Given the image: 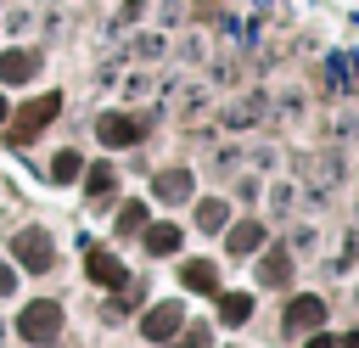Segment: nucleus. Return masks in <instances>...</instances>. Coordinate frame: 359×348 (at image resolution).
I'll return each mask as SVG.
<instances>
[{
  "label": "nucleus",
  "instance_id": "nucleus-1",
  "mask_svg": "<svg viewBox=\"0 0 359 348\" xmlns=\"http://www.w3.org/2000/svg\"><path fill=\"white\" fill-rule=\"evenodd\" d=\"M17 331H22L28 342H50V337L62 331V309H56L50 297H39V303H28V309H22V320H17Z\"/></svg>",
  "mask_w": 359,
  "mask_h": 348
},
{
  "label": "nucleus",
  "instance_id": "nucleus-2",
  "mask_svg": "<svg viewBox=\"0 0 359 348\" xmlns=\"http://www.w3.org/2000/svg\"><path fill=\"white\" fill-rule=\"evenodd\" d=\"M11 253H17L22 269H50V258H56V247H50L45 230H22V236L11 241Z\"/></svg>",
  "mask_w": 359,
  "mask_h": 348
},
{
  "label": "nucleus",
  "instance_id": "nucleus-3",
  "mask_svg": "<svg viewBox=\"0 0 359 348\" xmlns=\"http://www.w3.org/2000/svg\"><path fill=\"white\" fill-rule=\"evenodd\" d=\"M180 326H185V309H180V297H174V303H157V309H151V314L140 320V331H146L151 342H163V337H174Z\"/></svg>",
  "mask_w": 359,
  "mask_h": 348
},
{
  "label": "nucleus",
  "instance_id": "nucleus-4",
  "mask_svg": "<svg viewBox=\"0 0 359 348\" xmlns=\"http://www.w3.org/2000/svg\"><path fill=\"white\" fill-rule=\"evenodd\" d=\"M56 112H62V95H56V90H50V95H39V101H28V107H22V123H17V140H28L34 129H45Z\"/></svg>",
  "mask_w": 359,
  "mask_h": 348
},
{
  "label": "nucleus",
  "instance_id": "nucleus-5",
  "mask_svg": "<svg viewBox=\"0 0 359 348\" xmlns=\"http://www.w3.org/2000/svg\"><path fill=\"white\" fill-rule=\"evenodd\" d=\"M84 269H90V281H101V286H123L129 275H123V264L112 258V253H101V247H90L84 253Z\"/></svg>",
  "mask_w": 359,
  "mask_h": 348
},
{
  "label": "nucleus",
  "instance_id": "nucleus-6",
  "mask_svg": "<svg viewBox=\"0 0 359 348\" xmlns=\"http://www.w3.org/2000/svg\"><path fill=\"white\" fill-rule=\"evenodd\" d=\"M101 140H107V146H129V140H140V118H129V112H107V118H101Z\"/></svg>",
  "mask_w": 359,
  "mask_h": 348
},
{
  "label": "nucleus",
  "instance_id": "nucleus-7",
  "mask_svg": "<svg viewBox=\"0 0 359 348\" xmlns=\"http://www.w3.org/2000/svg\"><path fill=\"white\" fill-rule=\"evenodd\" d=\"M34 67H39V56H34V51H0V79H6V84L34 79Z\"/></svg>",
  "mask_w": 359,
  "mask_h": 348
},
{
  "label": "nucleus",
  "instance_id": "nucleus-8",
  "mask_svg": "<svg viewBox=\"0 0 359 348\" xmlns=\"http://www.w3.org/2000/svg\"><path fill=\"white\" fill-rule=\"evenodd\" d=\"M320 320H325V303L320 297H292V309H286V326L292 331H314Z\"/></svg>",
  "mask_w": 359,
  "mask_h": 348
},
{
  "label": "nucleus",
  "instance_id": "nucleus-9",
  "mask_svg": "<svg viewBox=\"0 0 359 348\" xmlns=\"http://www.w3.org/2000/svg\"><path fill=\"white\" fill-rule=\"evenodd\" d=\"M157 196L163 202H185L191 196V168H163L157 174Z\"/></svg>",
  "mask_w": 359,
  "mask_h": 348
},
{
  "label": "nucleus",
  "instance_id": "nucleus-10",
  "mask_svg": "<svg viewBox=\"0 0 359 348\" xmlns=\"http://www.w3.org/2000/svg\"><path fill=\"white\" fill-rule=\"evenodd\" d=\"M174 247H180V225H146V253L168 258Z\"/></svg>",
  "mask_w": 359,
  "mask_h": 348
},
{
  "label": "nucleus",
  "instance_id": "nucleus-11",
  "mask_svg": "<svg viewBox=\"0 0 359 348\" xmlns=\"http://www.w3.org/2000/svg\"><path fill=\"white\" fill-rule=\"evenodd\" d=\"M180 281H185V286H196V292H213V281H219V275H213V264H208V258H191V264L180 269Z\"/></svg>",
  "mask_w": 359,
  "mask_h": 348
},
{
  "label": "nucleus",
  "instance_id": "nucleus-12",
  "mask_svg": "<svg viewBox=\"0 0 359 348\" xmlns=\"http://www.w3.org/2000/svg\"><path fill=\"white\" fill-rule=\"evenodd\" d=\"M247 314H252V297H247V292H230V297H219V320H224V326H241Z\"/></svg>",
  "mask_w": 359,
  "mask_h": 348
},
{
  "label": "nucleus",
  "instance_id": "nucleus-13",
  "mask_svg": "<svg viewBox=\"0 0 359 348\" xmlns=\"http://www.w3.org/2000/svg\"><path fill=\"white\" fill-rule=\"evenodd\" d=\"M258 275H264V286H286V275H292V258H286V253H269V258L258 264Z\"/></svg>",
  "mask_w": 359,
  "mask_h": 348
},
{
  "label": "nucleus",
  "instance_id": "nucleus-14",
  "mask_svg": "<svg viewBox=\"0 0 359 348\" xmlns=\"http://www.w3.org/2000/svg\"><path fill=\"white\" fill-rule=\"evenodd\" d=\"M224 219H230V213H224V202H219V196H208V202L196 208V225H202V230H219Z\"/></svg>",
  "mask_w": 359,
  "mask_h": 348
},
{
  "label": "nucleus",
  "instance_id": "nucleus-15",
  "mask_svg": "<svg viewBox=\"0 0 359 348\" xmlns=\"http://www.w3.org/2000/svg\"><path fill=\"white\" fill-rule=\"evenodd\" d=\"M258 236H264V230H258V225H236V230H230V241H224V247H230V253H252V247H258Z\"/></svg>",
  "mask_w": 359,
  "mask_h": 348
},
{
  "label": "nucleus",
  "instance_id": "nucleus-16",
  "mask_svg": "<svg viewBox=\"0 0 359 348\" xmlns=\"http://www.w3.org/2000/svg\"><path fill=\"white\" fill-rule=\"evenodd\" d=\"M79 168H84V157H79V152H62V157L50 163V180H79Z\"/></svg>",
  "mask_w": 359,
  "mask_h": 348
},
{
  "label": "nucleus",
  "instance_id": "nucleus-17",
  "mask_svg": "<svg viewBox=\"0 0 359 348\" xmlns=\"http://www.w3.org/2000/svg\"><path fill=\"white\" fill-rule=\"evenodd\" d=\"M135 230H146V208H140V202H129V208L118 213V236H135Z\"/></svg>",
  "mask_w": 359,
  "mask_h": 348
},
{
  "label": "nucleus",
  "instance_id": "nucleus-18",
  "mask_svg": "<svg viewBox=\"0 0 359 348\" xmlns=\"http://www.w3.org/2000/svg\"><path fill=\"white\" fill-rule=\"evenodd\" d=\"M90 191H95V196H107V191H112V168H107V163H101V168H90Z\"/></svg>",
  "mask_w": 359,
  "mask_h": 348
},
{
  "label": "nucleus",
  "instance_id": "nucleus-19",
  "mask_svg": "<svg viewBox=\"0 0 359 348\" xmlns=\"http://www.w3.org/2000/svg\"><path fill=\"white\" fill-rule=\"evenodd\" d=\"M11 286H17V269H11V264H0V297H6Z\"/></svg>",
  "mask_w": 359,
  "mask_h": 348
},
{
  "label": "nucleus",
  "instance_id": "nucleus-20",
  "mask_svg": "<svg viewBox=\"0 0 359 348\" xmlns=\"http://www.w3.org/2000/svg\"><path fill=\"white\" fill-rule=\"evenodd\" d=\"M303 348H331V337H309V342H303Z\"/></svg>",
  "mask_w": 359,
  "mask_h": 348
},
{
  "label": "nucleus",
  "instance_id": "nucleus-21",
  "mask_svg": "<svg viewBox=\"0 0 359 348\" xmlns=\"http://www.w3.org/2000/svg\"><path fill=\"white\" fill-rule=\"evenodd\" d=\"M342 348H359V331H353V337H342Z\"/></svg>",
  "mask_w": 359,
  "mask_h": 348
},
{
  "label": "nucleus",
  "instance_id": "nucleus-22",
  "mask_svg": "<svg viewBox=\"0 0 359 348\" xmlns=\"http://www.w3.org/2000/svg\"><path fill=\"white\" fill-rule=\"evenodd\" d=\"M6 118H11V107H6V95H0V123H6Z\"/></svg>",
  "mask_w": 359,
  "mask_h": 348
}]
</instances>
